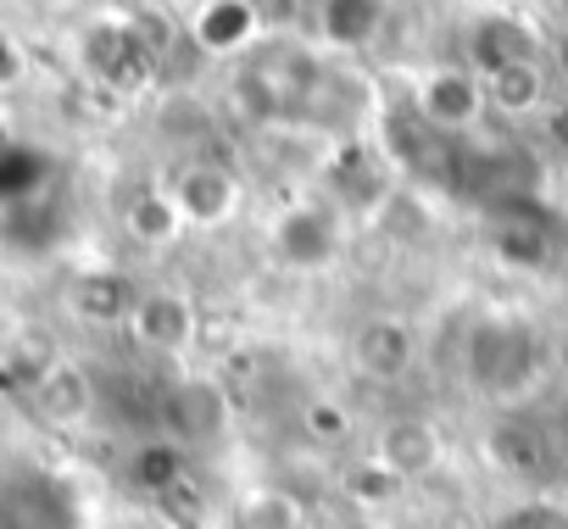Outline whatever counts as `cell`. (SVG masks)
Returning <instances> with one entry per match:
<instances>
[{
    "label": "cell",
    "instance_id": "1",
    "mask_svg": "<svg viewBox=\"0 0 568 529\" xmlns=\"http://www.w3.org/2000/svg\"><path fill=\"white\" fill-rule=\"evenodd\" d=\"M413 118L429 129V134H468L490 101H485V79L468 68V62H440V68H424L413 79Z\"/></svg>",
    "mask_w": 568,
    "mask_h": 529
},
{
    "label": "cell",
    "instance_id": "2",
    "mask_svg": "<svg viewBox=\"0 0 568 529\" xmlns=\"http://www.w3.org/2000/svg\"><path fill=\"white\" fill-rule=\"evenodd\" d=\"M273 256L296 274H318L346 251V217L329 201H296L291 212H278L273 223Z\"/></svg>",
    "mask_w": 568,
    "mask_h": 529
},
{
    "label": "cell",
    "instance_id": "3",
    "mask_svg": "<svg viewBox=\"0 0 568 529\" xmlns=\"http://www.w3.org/2000/svg\"><path fill=\"white\" fill-rule=\"evenodd\" d=\"M168 195H173V206L190 228H217L240 206V179L223 162H184L168 179Z\"/></svg>",
    "mask_w": 568,
    "mask_h": 529
},
{
    "label": "cell",
    "instance_id": "4",
    "mask_svg": "<svg viewBox=\"0 0 568 529\" xmlns=\"http://www.w3.org/2000/svg\"><path fill=\"white\" fill-rule=\"evenodd\" d=\"M352 363H357V374L374 379V385L402 379V374L418 363V335H413V324H407L402 313H374V318H363V324L352 329Z\"/></svg>",
    "mask_w": 568,
    "mask_h": 529
},
{
    "label": "cell",
    "instance_id": "5",
    "mask_svg": "<svg viewBox=\"0 0 568 529\" xmlns=\"http://www.w3.org/2000/svg\"><path fill=\"white\" fill-rule=\"evenodd\" d=\"M195 329H201V324H195V302H190L184 291H140L134 307H129V335H134L145 352H156V357L190 352Z\"/></svg>",
    "mask_w": 568,
    "mask_h": 529
},
{
    "label": "cell",
    "instance_id": "6",
    "mask_svg": "<svg viewBox=\"0 0 568 529\" xmlns=\"http://www.w3.org/2000/svg\"><path fill=\"white\" fill-rule=\"evenodd\" d=\"M23 390H29V407H34L45 424H57V429L84 424L90 407H95V385H90V374H84L79 363H68V357H51Z\"/></svg>",
    "mask_w": 568,
    "mask_h": 529
},
{
    "label": "cell",
    "instance_id": "7",
    "mask_svg": "<svg viewBox=\"0 0 568 529\" xmlns=\"http://www.w3.org/2000/svg\"><path fill=\"white\" fill-rule=\"evenodd\" d=\"M84 68L106 84H134L140 73H151V51H145L134 23H90L84 29Z\"/></svg>",
    "mask_w": 568,
    "mask_h": 529
},
{
    "label": "cell",
    "instance_id": "8",
    "mask_svg": "<svg viewBox=\"0 0 568 529\" xmlns=\"http://www.w3.org/2000/svg\"><path fill=\"white\" fill-rule=\"evenodd\" d=\"M201 51L212 57H240L256 34H262V7L256 0H201L195 18H190Z\"/></svg>",
    "mask_w": 568,
    "mask_h": 529
},
{
    "label": "cell",
    "instance_id": "9",
    "mask_svg": "<svg viewBox=\"0 0 568 529\" xmlns=\"http://www.w3.org/2000/svg\"><path fill=\"white\" fill-rule=\"evenodd\" d=\"M390 23V0H318V34L329 51H368Z\"/></svg>",
    "mask_w": 568,
    "mask_h": 529
},
{
    "label": "cell",
    "instance_id": "10",
    "mask_svg": "<svg viewBox=\"0 0 568 529\" xmlns=\"http://www.w3.org/2000/svg\"><path fill=\"white\" fill-rule=\"evenodd\" d=\"M440 462V429L429 418H390L379 429V468L390 479H424Z\"/></svg>",
    "mask_w": 568,
    "mask_h": 529
},
{
    "label": "cell",
    "instance_id": "11",
    "mask_svg": "<svg viewBox=\"0 0 568 529\" xmlns=\"http://www.w3.org/2000/svg\"><path fill=\"white\" fill-rule=\"evenodd\" d=\"M529 57H540V51H535V40H529V29H524L518 18L490 12V18H479V23H474V34H468V68H474L479 79H485L490 68L529 62Z\"/></svg>",
    "mask_w": 568,
    "mask_h": 529
},
{
    "label": "cell",
    "instance_id": "12",
    "mask_svg": "<svg viewBox=\"0 0 568 529\" xmlns=\"http://www.w3.org/2000/svg\"><path fill=\"white\" fill-rule=\"evenodd\" d=\"M485 101H490L496 112H513V118L535 112V106L546 101L540 57H529V62H507V68H490V73H485Z\"/></svg>",
    "mask_w": 568,
    "mask_h": 529
},
{
    "label": "cell",
    "instance_id": "13",
    "mask_svg": "<svg viewBox=\"0 0 568 529\" xmlns=\"http://www.w3.org/2000/svg\"><path fill=\"white\" fill-rule=\"evenodd\" d=\"M123 228H129V240H140L145 251L173 245V240H179V228H184V217H179V206H173L168 184H162V190H140V195L123 206Z\"/></svg>",
    "mask_w": 568,
    "mask_h": 529
},
{
    "label": "cell",
    "instance_id": "14",
    "mask_svg": "<svg viewBox=\"0 0 568 529\" xmlns=\"http://www.w3.org/2000/svg\"><path fill=\"white\" fill-rule=\"evenodd\" d=\"M134 285L118 279V274H84L73 279V313L84 324H129V307H134Z\"/></svg>",
    "mask_w": 568,
    "mask_h": 529
},
{
    "label": "cell",
    "instance_id": "15",
    "mask_svg": "<svg viewBox=\"0 0 568 529\" xmlns=\"http://www.w3.org/2000/svg\"><path fill=\"white\" fill-rule=\"evenodd\" d=\"M307 429H313L318 440H335V435L346 429V413H341L335 401H313V407H307Z\"/></svg>",
    "mask_w": 568,
    "mask_h": 529
},
{
    "label": "cell",
    "instance_id": "16",
    "mask_svg": "<svg viewBox=\"0 0 568 529\" xmlns=\"http://www.w3.org/2000/svg\"><path fill=\"white\" fill-rule=\"evenodd\" d=\"M0 424H7V385H0Z\"/></svg>",
    "mask_w": 568,
    "mask_h": 529
}]
</instances>
